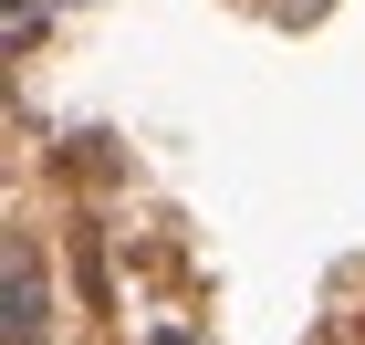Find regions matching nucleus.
Returning <instances> with one entry per match:
<instances>
[{"instance_id":"obj_1","label":"nucleus","mask_w":365,"mask_h":345,"mask_svg":"<svg viewBox=\"0 0 365 345\" xmlns=\"http://www.w3.org/2000/svg\"><path fill=\"white\" fill-rule=\"evenodd\" d=\"M261 11H292V21H303V11H324V0H261Z\"/></svg>"}]
</instances>
